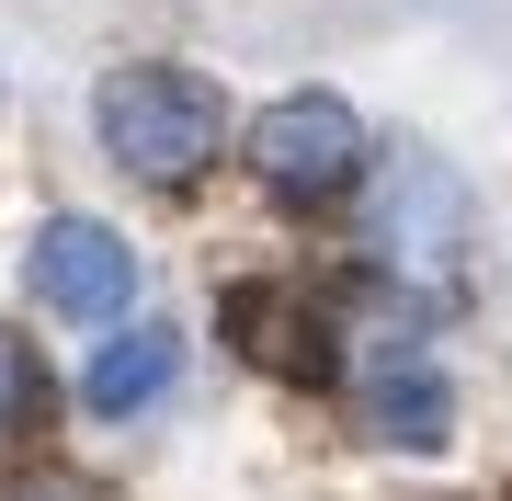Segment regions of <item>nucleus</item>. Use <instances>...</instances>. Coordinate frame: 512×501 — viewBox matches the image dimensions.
I'll use <instances>...</instances> for the list:
<instances>
[{
	"instance_id": "nucleus-1",
	"label": "nucleus",
	"mask_w": 512,
	"mask_h": 501,
	"mask_svg": "<svg viewBox=\"0 0 512 501\" xmlns=\"http://www.w3.org/2000/svg\"><path fill=\"white\" fill-rule=\"evenodd\" d=\"M330 365L353 376V410L387 433L399 456H444V433H456V388H444L433 342H421V297H387L365 319H342V353Z\"/></svg>"
},
{
	"instance_id": "nucleus-2",
	"label": "nucleus",
	"mask_w": 512,
	"mask_h": 501,
	"mask_svg": "<svg viewBox=\"0 0 512 501\" xmlns=\"http://www.w3.org/2000/svg\"><path fill=\"white\" fill-rule=\"evenodd\" d=\"M365 262L399 297H433L467 262V183L433 149H376L365 160Z\"/></svg>"
},
{
	"instance_id": "nucleus-3",
	"label": "nucleus",
	"mask_w": 512,
	"mask_h": 501,
	"mask_svg": "<svg viewBox=\"0 0 512 501\" xmlns=\"http://www.w3.org/2000/svg\"><path fill=\"white\" fill-rule=\"evenodd\" d=\"M103 149H114V171L171 194V183H194L228 149V103L194 69H114L103 80Z\"/></svg>"
},
{
	"instance_id": "nucleus-4",
	"label": "nucleus",
	"mask_w": 512,
	"mask_h": 501,
	"mask_svg": "<svg viewBox=\"0 0 512 501\" xmlns=\"http://www.w3.org/2000/svg\"><path fill=\"white\" fill-rule=\"evenodd\" d=\"M365 160H376V137H365V114H353L342 92H285V103L251 114V171H262L285 205L353 194V183H365Z\"/></svg>"
},
{
	"instance_id": "nucleus-5",
	"label": "nucleus",
	"mask_w": 512,
	"mask_h": 501,
	"mask_svg": "<svg viewBox=\"0 0 512 501\" xmlns=\"http://www.w3.org/2000/svg\"><path fill=\"white\" fill-rule=\"evenodd\" d=\"M23 285H35V308L80 319V331H114L137 308V240L103 217H46L35 251H23Z\"/></svg>"
},
{
	"instance_id": "nucleus-6",
	"label": "nucleus",
	"mask_w": 512,
	"mask_h": 501,
	"mask_svg": "<svg viewBox=\"0 0 512 501\" xmlns=\"http://www.w3.org/2000/svg\"><path fill=\"white\" fill-rule=\"evenodd\" d=\"M171 376H183V331H171V319H114V342L80 365V410L137 422L148 399H171Z\"/></svg>"
},
{
	"instance_id": "nucleus-7",
	"label": "nucleus",
	"mask_w": 512,
	"mask_h": 501,
	"mask_svg": "<svg viewBox=\"0 0 512 501\" xmlns=\"http://www.w3.org/2000/svg\"><path fill=\"white\" fill-rule=\"evenodd\" d=\"M239 353L274 365V376H330V353L308 342V319H296L285 297H239Z\"/></svg>"
},
{
	"instance_id": "nucleus-8",
	"label": "nucleus",
	"mask_w": 512,
	"mask_h": 501,
	"mask_svg": "<svg viewBox=\"0 0 512 501\" xmlns=\"http://www.w3.org/2000/svg\"><path fill=\"white\" fill-rule=\"evenodd\" d=\"M57 422V376L23 331H0V433H46Z\"/></svg>"
},
{
	"instance_id": "nucleus-9",
	"label": "nucleus",
	"mask_w": 512,
	"mask_h": 501,
	"mask_svg": "<svg viewBox=\"0 0 512 501\" xmlns=\"http://www.w3.org/2000/svg\"><path fill=\"white\" fill-rule=\"evenodd\" d=\"M12 501H80V490H69V479H23Z\"/></svg>"
}]
</instances>
